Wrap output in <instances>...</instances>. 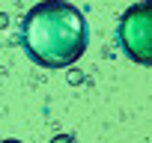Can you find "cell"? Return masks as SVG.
I'll list each match as a JSON object with an SVG mask.
<instances>
[{"mask_svg": "<svg viewBox=\"0 0 152 143\" xmlns=\"http://www.w3.org/2000/svg\"><path fill=\"white\" fill-rule=\"evenodd\" d=\"M21 45L42 69H69L90 45V24L66 0H42L21 21Z\"/></svg>", "mask_w": 152, "mask_h": 143, "instance_id": "6da1fadb", "label": "cell"}, {"mask_svg": "<svg viewBox=\"0 0 152 143\" xmlns=\"http://www.w3.org/2000/svg\"><path fill=\"white\" fill-rule=\"evenodd\" d=\"M116 42L131 63L152 66V0H140L122 12L116 24Z\"/></svg>", "mask_w": 152, "mask_h": 143, "instance_id": "7a4b0ae2", "label": "cell"}, {"mask_svg": "<svg viewBox=\"0 0 152 143\" xmlns=\"http://www.w3.org/2000/svg\"><path fill=\"white\" fill-rule=\"evenodd\" d=\"M69 84H84V75H81L78 69H72V72H69Z\"/></svg>", "mask_w": 152, "mask_h": 143, "instance_id": "3957f363", "label": "cell"}, {"mask_svg": "<svg viewBox=\"0 0 152 143\" xmlns=\"http://www.w3.org/2000/svg\"><path fill=\"white\" fill-rule=\"evenodd\" d=\"M0 27H6V15H0Z\"/></svg>", "mask_w": 152, "mask_h": 143, "instance_id": "277c9868", "label": "cell"}]
</instances>
